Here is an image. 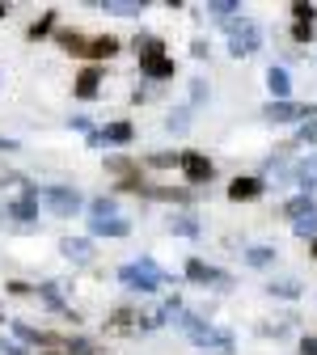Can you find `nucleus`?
Here are the masks:
<instances>
[{
	"label": "nucleus",
	"mask_w": 317,
	"mask_h": 355,
	"mask_svg": "<svg viewBox=\"0 0 317 355\" xmlns=\"http://www.w3.org/2000/svg\"><path fill=\"white\" fill-rule=\"evenodd\" d=\"M313 110L309 106H300V102H266L262 106V119H271V123H296V119H309Z\"/></svg>",
	"instance_id": "nucleus-8"
},
{
	"label": "nucleus",
	"mask_w": 317,
	"mask_h": 355,
	"mask_svg": "<svg viewBox=\"0 0 317 355\" xmlns=\"http://www.w3.org/2000/svg\"><path fill=\"white\" fill-rule=\"evenodd\" d=\"M131 136H135L131 123H106L102 127V144H131Z\"/></svg>",
	"instance_id": "nucleus-16"
},
{
	"label": "nucleus",
	"mask_w": 317,
	"mask_h": 355,
	"mask_svg": "<svg viewBox=\"0 0 317 355\" xmlns=\"http://www.w3.org/2000/svg\"><path fill=\"white\" fill-rule=\"evenodd\" d=\"M182 173H187V182L191 187H203V182H212V161L203 157V153H182Z\"/></svg>",
	"instance_id": "nucleus-7"
},
{
	"label": "nucleus",
	"mask_w": 317,
	"mask_h": 355,
	"mask_svg": "<svg viewBox=\"0 0 317 355\" xmlns=\"http://www.w3.org/2000/svg\"><path fill=\"white\" fill-rule=\"evenodd\" d=\"M313 140H317V123H305L300 127V144H313Z\"/></svg>",
	"instance_id": "nucleus-36"
},
{
	"label": "nucleus",
	"mask_w": 317,
	"mask_h": 355,
	"mask_svg": "<svg viewBox=\"0 0 317 355\" xmlns=\"http://www.w3.org/2000/svg\"><path fill=\"white\" fill-rule=\"evenodd\" d=\"M178 330H182L195 347H216L220 355H233V334L229 330H212L199 313H187L182 309V313H178Z\"/></svg>",
	"instance_id": "nucleus-1"
},
{
	"label": "nucleus",
	"mask_w": 317,
	"mask_h": 355,
	"mask_svg": "<svg viewBox=\"0 0 317 355\" xmlns=\"http://www.w3.org/2000/svg\"><path fill=\"white\" fill-rule=\"evenodd\" d=\"M42 355H60V351H42Z\"/></svg>",
	"instance_id": "nucleus-42"
},
{
	"label": "nucleus",
	"mask_w": 317,
	"mask_h": 355,
	"mask_svg": "<svg viewBox=\"0 0 317 355\" xmlns=\"http://www.w3.org/2000/svg\"><path fill=\"white\" fill-rule=\"evenodd\" d=\"M207 51H212L207 42H203V38H195V47H191V55H195V60H207Z\"/></svg>",
	"instance_id": "nucleus-39"
},
{
	"label": "nucleus",
	"mask_w": 317,
	"mask_h": 355,
	"mask_svg": "<svg viewBox=\"0 0 317 355\" xmlns=\"http://www.w3.org/2000/svg\"><path fill=\"white\" fill-rule=\"evenodd\" d=\"M51 26H55V13H42V17L30 26V38H47V34H51Z\"/></svg>",
	"instance_id": "nucleus-28"
},
{
	"label": "nucleus",
	"mask_w": 317,
	"mask_h": 355,
	"mask_svg": "<svg viewBox=\"0 0 317 355\" xmlns=\"http://www.w3.org/2000/svg\"><path fill=\"white\" fill-rule=\"evenodd\" d=\"M135 55H140V72H144L148 80H169V76H173V60L161 55V42H157L153 34H140V38H135Z\"/></svg>",
	"instance_id": "nucleus-3"
},
{
	"label": "nucleus",
	"mask_w": 317,
	"mask_h": 355,
	"mask_svg": "<svg viewBox=\"0 0 317 355\" xmlns=\"http://www.w3.org/2000/svg\"><path fill=\"white\" fill-rule=\"evenodd\" d=\"M102 9L114 17H140L144 13V0H102Z\"/></svg>",
	"instance_id": "nucleus-15"
},
{
	"label": "nucleus",
	"mask_w": 317,
	"mask_h": 355,
	"mask_svg": "<svg viewBox=\"0 0 317 355\" xmlns=\"http://www.w3.org/2000/svg\"><path fill=\"white\" fill-rule=\"evenodd\" d=\"M266 89L275 94V102H288V94H292V80H288V72L271 64V68H266Z\"/></svg>",
	"instance_id": "nucleus-13"
},
{
	"label": "nucleus",
	"mask_w": 317,
	"mask_h": 355,
	"mask_svg": "<svg viewBox=\"0 0 317 355\" xmlns=\"http://www.w3.org/2000/svg\"><path fill=\"white\" fill-rule=\"evenodd\" d=\"M258 42H262V30H258L246 13L229 21V51H233L237 60H241V55H254V51H258Z\"/></svg>",
	"instance_id": "nucleus-4"
},
{
	"label": "nucleus",
	"mask_w": 317,
	"mask_h": 355,
	"mask_svg": "<svg viewBox=\"0 0 317 355\" xmlns=\"http://www.w3.org/2000/svg\"><path fill=\"white\" fill-rule=\"evenodd\" d=\"M296 237H313V241H317V216L296 220Z\"/></svg>",
	"instance_id": "nucleus-30"
},
{
	"label": "nucleus",
	"mask_w": 317,
	"mask_h": 355,
	"mask_svg": "<svg viewBox=\"0 0 317 355\" xmlns=\"http://www.w3.org/2000/svg\"><path fill=\"white\" fill-rule=\"evenodd\" d=\"M60 47L72 51V55H85V51H89V38L76 34V30H60Z\"/></svg>",
	"instance_id": "nucleus-21"
},
{
	"label": "nucleus",
	"mask_w": 317,
	"mask_h": 355,
	"mask_svg": "<svg viewBox=\"0 0 317 355\" xmlns=\"http://www.w3.org/2000/svg\"><path fill=\"white\" fill-rule=\"evenodd\" d=\"M98 85H102V72L98 68H85L76 76V98H98Z\"/></svg>",
	"instance_id": "nucleus-18"
},
{
	"label": "nucleus",
	"mask_w": 317,
	"mask_h": 355,
	"mask_svg": "<svg viewBox=\"0 0 317 355\" xmlns=\"http://www.w3.org/2000/svg\"><path fill=\"white\" fill-rule=\"evenodd\" d=\"M292 38L296 42H313V21H296L292 26Z\"/></svg>",
	"instance_id": "nucleus-34"
},
{
	"label": "nucleus",
	"mask_w": 317,
	"mask_h": 355,
	"mask_svg": "<svg viewBox=\"0 0 317 355\" xmlns=\"http://www.w3.org/2000/svg\"><path fill=\"white\" fill-rule=\"evenodd\" d=\"M38 187H22V199H13V203H5V216H13V220H34L38 216Z\"/></svg>",
	"instance_id": "nucleus-9"
},
{
	"label": "nucleus",
	"mask_w": 317,
	"mask_h": 355,
	"mask_svg": "<svg viewBox=\"0 0 317 355\" xmlns=\"http://www.w3.org/2000/svg\"><path fill=\"white\" fill-rule=\"evenodd\" d=\"M203 13H212V17H224V21H233V17L241 13V5H237V0H212V5H207Z\"/></svg>",
	"instance_id": "nucleus-22"
},
{
	"label": "nucleus",
	"mask_w": 317,
	"mask_h": 355,
	"mask_svg": "<svg viewBox=\"0 0 317 355\" xmlns=\"http://www.w3.org/2000/svg\"><path fill=\"white\" fill-rule=\"evenodd\" d=\"M300 355H317V338H313V334L300 338Z\"/></svg>",
	"instance_id": "nucleus-38"
},
{
	"label": "nucleus",
	"mask_w": 317,
	"mask_h": 355,
	"mask_svg": "<svg viewBox=\"0 0 317 355\" xmlns=\"http://www.w3.org/2000/svg\"><path fill=\"white\" fill-rule=\"evenodd\" d=\"M191 98H195V102L207 98V80H191Z\"/></svg>",
	"instance_id": "nucleus-35"
},
{
	"label": "nucleus",
	"mask_w": 317,
	"mask_h": 355,
	"mask_svg": "<svg viewBox=\"0 0 317 355\" xmlns=\"http://www.w3.org/2000/svg\"><path fill=\"white\" fill-rule=\"evenodd\" d=\"M5 13H9V5H0V17H5Z\"/></svg>",
	"instance_id": "nucleus-41"
},
{
	"label": "nucleus",
	"mask_w": 317,
	"mask_h": 355,
	"mask_svg": "<svg viewBox=\"0 0 317 355\" xmlns=\"http://www.w3.org/2000/svg\"><path fill=\"white\" fill-rule=\"evenodd\" d=\"M296 182L305 187V195H317V153H309V157L296 165Z\"/></svg>",
	"instance_id": "nucleus-14"
},
{
	"label": "nucleus",
	"mask_w": 317,
	"mask_h": 355,
	"mask_svg": "<svg viewBox=\"0 0 317 355\" xmlns=\"http://www.w3.org/2000/svg\"><path fill=\"white\" fill-rule=\"evenodd\" d=\"M68 351H72V355H102L94 343H85V338H72V343H68Z\"/></svg>",
	"instance_id": "nucleus-32"
},
{
	"label": "nucleus",
	"mask_w": 317,
	"mask_h": 355,
	"mask_svg": "<svg viewBox=\"0 0 317 355\" xmlns=\"http://www.w3.org/2000/svg\"><path fill=\"white\" fill-rule=\"evenodd\" d=\"M258 195H262L258 178H233V182H229V199L233 203H246V199H258Z\"/></svg>",
	"instance_id": "nucleus-12"
},
{
	"label": "nucleus",
	"mask_w": 317,
	"mask_h": 355,
	"mask_svg": "<svg viewBox=\"0 0 317 355\" xmlns=\"http://www.w3.org/2000/svg\"><path fill=\"white\" fill-rule=\"evenodd\" d=\"M165 127L173 131V136H182V131L191 127V110H187V106H178V110H173V114L165 119Z\"/></svg>",
	"instance_id": "nucleus-25"
},
{
	"label": "nucleus",
	"mask_w": 317,
	"mask_h": 355,
	"mask_svg": "<svg viewBox=\"0 0 317 355\" xmlns=\"http://www.w3.org/2000/svg\"><path fill=\"white\" fill-rule=\"evenodd\" d=\"M271 262H275V250L271 245H250L246 250V266H271Z\"/></svg>",
	"instance_id": "nucleus-23"
},
{
	"label": "nucleus",
	"mask_w": 317,
	"mask_h": 355,
	"mask_svg": "<svg viewBox=\"0 0 317 355\" xmlns=\"http://www.w3.org/2000/svg\"><path fill=\"white\" fill-rule=\"evenodd\" d=\"M0 355H30V351L17 347V343H5V338H0Z\"/></svg>",
	"instance_id": "nucleus-37"
},
{
	"label": "nucleus",
	"mask_w": 317,
	"mask_h": 355,
	"mask_svg": "<svg viewBox=\"0 0 317 355\" xmlns=\"http://www.w3.org/2000/svg\"><path fill=\"white\" fill-rule=\"evenodd\" d=\"M169 229H173L178 237H199V220H195V216H173Z\"/></svg>",
	"instance_id": "nucleus-24"
},
{
	"label": "nucleus",
	"mask_w": 317,
	"mask_h": 355,
	"mask_svg": "<svg viewBox=\"0 0 317 355\" xmlns=\"http://www.w3.org/2000/svg\"><path fill=\"white\" fill-rule=\"evenodd\" d=\"M284 211H288L292 220H305V216H317V203H313V195H296V199L284 203Z\"/></svg>",
	"instance_id": "nucleus-20"
},
{
	"label": "nucleus",
	"mask_w": 317,
	"mask_h": 355,
	"mask_svg": "<svg viewBox=\"0 0 317 355\" xmlns=\"http://www.w3.org/2000/svg\"><path fill=\"white\" fill-rule=\"evenodd\" d=\"M131 322H135V313H131V309H114V313H110V326H114V330H127Z\"/></svg>",
	"instance_id": "nucleus-31"
},
{
	"label": "nucleus",
	"mask_w": 317,
	"mask_h": 355,
	"mask_svg": "<svg viewBox=\"0 0 317 355\" xmlns=\"http://www.w3.org/2000/svg\"><path fill=\"white\" fill-rule=\"evenodd\" d=\"M89 60H110V55H119V38H89V51H85Z\"/></svg>",
	"instance_id": "nucleus-17"
},
{
	"label": "nucleus",
	"mask_w": 317,
	"mask_h": 355,
	"mask_svg": "<svg viewBox=\"0 0 317 355\" xmlns=\"http://www.w3.org/2000/svg\"><path fill=\"white\" fill-rule=\"evenodd\" d=\"M0 148H5V153H9V148H17V144H13V140H5V136H0Z\"/></svg>",
	"instance_id": "nucleus-40"
},
{
	"label": "nucleus",
	"mask_w": 317,
	"mask_h": 355,
	"mask_svg": "<svg viewBox=\"0 0 317 355\" xmlns=\"http://www.w3.org/2000/svg\"><path fill=\"white\" fill-rule=\"evenodd\" d=\"M313 258H317V241H313Z\"/></svg>",
	"instance_id": "nucleus-43"
},
{
	"label": "nucleus",
	"mask_w": 317,
	"mask_h": 355,
	"mask_svg": "<svg viewBox=\"0 0 317 355\" xmlns=\"http://www.w3.org/2000/svg\"><path fill=\"white\" fill-rule=\"evenodd\" d=\"M89 216H94V220H110V216H114V199H110V195L94 199V203H89Z\"/></svg>",
	"instance_id": "nucleus-26"
},
{
	"label": "nucleus",
	"mask_w": 317,
	"mask_h": 355,
	"mask_svg": "<svg viewBox=\"0 0 317 355\" xmlns=\"http://www.w3.org/2000/svg\"><path fill=\"white\" fill-rule=\"evenodd\" d=\"M60 254L72 258V262H89V258H94V241H89V237H64Z\"/></svg>",
	"instance_id": "nucleus-10"
},
{
	"label": "nucleus",
	"mask_w": 317,
	"mask_h": 355,
	"mask_svg": "<svg viewBox=\"0 0 317 355\" xmlns=\"http://www.w3.org/2000/svg\"><path fill=\"white\" fill-rule=\"evenodd\" d=\"M266 292H271V296H284V300H296V296H300V284H296V279H280V284H271Z\"/></svg>",
	"instance_id": "nucleus-27"
},
{
	"label": "nucleus",
	"mask_w": 317,
	"mask_h": 355,
	"mask_svg": "<svg viewBox=\"0 0 317 355\" xmlns=\"http://www.w3.org/2000/svg\"><path fill=\"white\" fill-rule=\"evenodd\" d=\"M187 279L199 284V288H207V284H216V288H233V275H229V271H216V266H207L203 258H191V262H187Z\"/></svg>",
	"instance_id": "nucleus-5"
},
{
	"label": "nucleus",
	"mask_w": 317,
	"mask_h": 355,
	"mask_svg": "<svg viewBox=\"0 0 317 355\" xmlns=\"http://www.w3.org/2000/svg\"><path fill=\"white\" fill-rule=\"evenodd\" d=\"M89 233H94V237H127L131 225H127V220H119V216H110V220H89Z\"/></svg>",
	"instance_id": "nucleus-11"
},
{
	"label": "nucleus",
	"mask_w": 317,
	"mask_h": 355,
	"mask_svg": "<svg viewBox=\"0 0 317 355\" xmlns=\"http://www.w3.org/2000/svg\"><path fill=\"white\" fill-rule=\"evenodd\" d=\"M38 296L47 300V304L55 309V313H64V318H72V322H76V313H72V309L64 304V296H60V284H42V288H38Z\"/></svg>",
	"instance_id": "nucleus-19"
},
{
	"label": "nucleus",
	"mask_w": 317,
	"mask_h": 355,
	"mask_svg": "<svg viewBox=\"0 0 317 355\" xmlns=\"http://www.w3.org/2000/svg\"><path fill=\"white\" fill-rule=\"evenodd\" d=\"M42 203H47L55 216H72L80 207V195L72 187H42Z\"/></svg>",
	"instance_id": "nucleus-6"
},
{
	"label": "nucleus",
	"mask_w": 317,
	"mask_h": 355,
	"mask_svg": "<svg viewBox=\"0 0 317 355\" xmlns=\"http://www.w3.org/2000/svg\"><path fill=\"white\" fill-rule=\"evenodd\" d=\"M119 279H123L131 292H157V288H161V284H169L173 275H169V271H161V266H157V262L144 254L140 262H127V266H119Z\"/></svg>",
	"instance_id": "nucleus-2"
},
{
	"label": "nucleus",
	"mask_w": 317,
	"mask_h": 355,
	"mask_svg": "<svg viewBox=\"0 0 317 355\" xmlns=\"http://www.w3.org/2000/svg\"><path fill=\"white\" fill-rule=\"evenodd\" d=\"M292 17H296V21H313V17H317V9H313V5H305V0H296V5H292Z\"/></svg>",
	"instance_id": "nucleus-33"
},
{
	"label": "nucleus",
	"mask_w": 317,
	"mask_h": 355,
	"mask_svg": "<svg viewBox=\"0 0 317 355\" xmlns=\"http://www.w3.org/2000/svg\"><path fill=\"white\" fill-rule=\"evenodd\" d=\"M148 165H157V169H169V165H182V153H153V157H148Z\"/></svg>",
	"instance_id": "nucleus-29"
}]
</instances>
